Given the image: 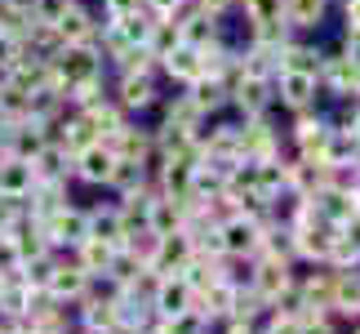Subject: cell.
<instances>
[{"mask_svg": "<svg viewBox=\"0 0 360 334\" xmlns=\"http://www.w3.org/2000/svg\"><path fill=\"white\" fill-rule=\"evenodd\" d=\"M329 183V165L321 156H285V187L289 192H298V197H311L316 187H325Z\"/></svg>", "mask_w": 360, "mask_h": 334, "instance_id": "10", "label": "cell"}, {"mask_svg": "<svg viewBox=\"0 0 360 334\" xmlns=\"http://www.w3.org/2000/svg\"><path fill=\"white\" fill-rule=\"evenodd\" d=\"M138 9H147L143 0H103V18L107 23H120V18H129V13H138Z\"/></svg>", "mask_w": 360, "mask_h": 334, "instance_id": "38", "label": "cell"}, {"mask_svg": "<svg viewBox=\"0 0 360 334\" xmlns=\"http://www.w3.org/2000/svg\"><path fill=\"white\" fill-rule=\"evenodd\" d=\"M67 5H72V0H27V9H32V18L36 23H58L63 13H67Z\"/></svg>", "mask_w": 360, "mask_h": 334, "instance_id": "37", "label": "cell"}, {"mask_svg": "<svg viewBox=\"0 0 360 334\" xmlns=\"http://www.w3.org/2000/svg\"><path fill=\"white\" fill-rule=\"evenodd\" d=\"M160 120H169V125H183V130H196V125L205 120L200 116V107L196 103H191V94L183 89V94H174V99H165V94H160Z\"/></svg>", "mask_w": 360, "mask_h": 334, "instance_id": "27", "label": "cell"}, {"mask_svg": "<svg viewBox=\"0 0 360 334\" xmlns=\"http://www.w3.org/2000/svg\"><path fill=\"white\" fill-rule=\"evenodd\" d=\"M218 232H223V249H227L231 259H249L258 249V236H262V228H258V223H249L245 214L223 218V223H218Z\"/></svg>", "mask_w": 360, "mask_h": 334, "instance_id": "14", "label": "cell"}, {"mask_svg": "<svg viewBox=\"0 0 360 334\" xmlns=\"http://www.w3.org/2000/svg\"><path fill=\"white\" fill-rule=\"evenodd\" d=\"M116 107L124 116H138V111H151L160 103V85H156V72H124L112 89Z\"/></svg>", "mask_w": 360, "mask_h": 334, "instance_id": "3", "label": "cell"}, {"mask_svg": "<svg viewBox=\"0 0 360 334\" xmlns=\"http://www.w3.org/2000/svg\"><path fill=\"white\" fill-rule=\"evenodd\" d=\"M321 58H325V54L316 45H307V40H298V36H289L281 45V72H307V76H316V72H321Z\"/></svg>", "mask_w": 360, "mask_h": 334, "instance_id": "20", "label": "cell"}, {"mask_svg": "<svg viewBox=\"0 0 360 334\" xmlns=\"http://www.w3.org/2000/svg\"><path fill=\"white\" fill-rule=\"evenodd\" d=\"M245 9V23L249 27H276L285 23V0H236Z\"/></svg>", "mask_w": 360, "mask_h": 334, "instance_id": "32", "label": "cell"}, {"mask_svg": "<svg viewBox=\"0 0 360 334\" xmlns=\"http://www.w3.org/2000/svg\"><path fill=\"white\" fill-rule=\"evenodd\" d=\"M227 107H236V116L240 120H254L262 116V111H271L276 107V94H271V80H254V76H245L236 89H231V103Z\"/></svg>", "mask_w": 360, "mask_h": 334, "instance_id": "12", "label": "cell"}, {"mask_svg": "<svg viewBox=\"0 0 360 334\" xmlns=\"http://www.w3.org/2000/svg\"><path fill=\"white\" fill-rule=\"evenodd\" d=\"M191 254H196V249H191V236L187 232H169V236H160V245H156V254H151L147 268L156 276H178L187 268Z\"/></svg>", "mask_w": 360, "mask_h": 334, "instance_id": "13", "label": "cell"}, {"mask_svg": "<svg viewBox=\"0 0 360 334\" xmlns=\"http://www.w3.org/2000/svg\"><path fill=\"white\" fill-rule=\"evenodd\" d=\"M53 32L63 36V45H98L103 23H98V13H89L80 0H72V5H67V13L53 23Z\"/></svg>", "mask_w": 360, "mask_h": 334, "instance_id": "9", "label": "cell"}, {"mask_svg": "<svg viewBox=\"0 0 360 334\" xmlns=\"http://www.w3.org/2000/svg\"><path fill=\"white\" fill-rule=\"evenodd\" d=\"M32 295H36V290H32V285H22L18 276H13V281H5V290H0V308H5L13 321H22L27 308H32Z\"/></svg>", "mask_w": 360, "mask_h": 334, "instance_id": "34", "label": "cell"}, {"mask_svg": "<svg viewBox=\"0 0 360 334\" xmlns=\"http://www.w3.org/2000/svg\"><path fill=\"white\" fill-rule=\"evenodd\" d=\"M223 334H262L254 321H223Z\"/></svg>", "mask_w": 360, "mask_h": 334, "instance_id": "43", "label": "cell"}, {"mask_svg": "<svg viewBox=\"0 0 360 334\" xmlns=\"http://www.w3.org/2000/svg\"><path fill=\"white\" fill-rule=\"evenodd\" d=\"M147 170L138 161H124V156H116V165H112V178H107V192H116V197H124V192H134L138 183H147Z\"/></svg>", "mask_w": 360, "mask_h": 334, "instance_id": "31", "label": "cell"}, {"mask_svg": "<svg viewBox=\"0 0 360 334\" xmlns=\"http://www.w3.org/2000/svg\"><path fill=\"white\" fill-rule=\"evenodd\" d=\"M85 290H89V272L80 268V263L72 254H58V263H53V272H49V285H45V295H53L58 303H80L85 299Z\"/></svg>", "mask_w": 360, "mask_h": 334, "instance_id": "7", "label": "cell"}, {"mask_svg": "<svg viewBox=\"0 0 360 334\" xmlns=\"http://www.w3.org/2000/svg\"><path fill=\"white\" fill-rule=\"evenodd\" d=\"M147 228L156 232V236H169V232H183V201H174V197H151L147 205Z\"/></svg>", "mask_w": 360, "mask_h": 334, "instance_id": "21", "label": "cell"}, {"mask_svg": "<svg viewBox=\"0 0 360 334\" xmlns=\"http://www.w3.org/2000/svg\"><path fill=\"white\" fill-rule=\"evenodd\" d=\"M342 23L360 27V0H342Z\"/></svg>", "mask_w": 360, "mask_h": 334, "instance_id": "42", "label": "cell"}, {"mask_svg": "<svg viewBox=\"0 0 360 334\" xmlns=\"http://www.w3.org/2000/svg\"><path fill=\"white\" fill-rule=\"evenodd\" d=\"M356 151H360V138L352 134V130H329V138H325V147H321V161L325 165H347V161H356Z\"/></svg>", "mask_w": 360, "mask_h": 334, "instance_id": "29", "label": "cell"}, {"mask_svg": "<svg viewBox=\"0 0 360 334\" xmlns=\"http://www.w3.org/2000/svg\"><path fill=\"white\" fill-rule=\"evenodd\" d=\"M191 94V103L200 107V116H218V111H227V89L218 85L214 76H200V80H191V85H183Z\"/></svg>", "mask_w": 360, "mask_h": 334, "instance_id": "26", "label": "cell"}, {"mask_svg": "<svg viewBox=\"0 0 360 334\" xmlns=\"http://www.w3.org/2000/svg\"><path fill=\"white\" fill-rule=\"evenodd\" d=\"M36 187V170L22 156H0V197H27Z\"/></svg>", "mask_w": 360, "mask_h": 334, "instance_id": "19", "label": "cell"}, {"mask_svg": "<svg viewBox=\"0 0 360 334\" xmlns=\"http://www.w3.org/2000/svg\"><path fill=\"white\" fill-rule=\"evenodd\" d=\"M289 236H294L298 263H325L329 249H334V241H338V228L334 223H321V218H302V223L289 228Z\"/></svg>", "mask_w": 360, "mask_h": 334, "instance_id": "4", "label": "cell"}, {"mask_svg": "<svg viewBox=\"0 0 360 334\" xmlns=\"http://www.w3.org/2000/svg\"><path fill=\"white\" fill-rule=\"evenodd\" d=\"M294 281L302 290L307 312H329V299H334V268H325V263H307V272H294Z\"/></svg>", "mask_w": 360, "mask_h": 334, "instance_id": "11", "label": "cell"}, {"mask_svg": "<svg viewBox=\"0 0 360 334\" xmlns=\"http://www.w3.org/2000/svg\"><path fill=\"white\" fill-rule=\"evenodd\" d=\"M191 308V285L183 281V276H160L156 295H151V312L160 316H174V312H187Z\"/></svg>", "mask_w": 360, "mask_h": 334, "instance_id": "17", "label": "cell"}, {"mask_svg": "<svg viewBox=\"0 0 360 334\" xmlns=\"http://www.w3.org/2000/svg\"><path fill=\"white\" fill-rule=\"evenodd\" d=\"M271 94H276V103L289 107V111H311L321 103V85H316V76H307V72H276Z\"/></svg>", "mask_w": 360, "mask_h": 334, "instance_id": "6", "label": "cell"}, {"mask_svg": "<svg viewBox=\"0 0 360 334\" xmlns=\"http://www.w3.org/2000/svg\"><path fill=\"white\" fill-rule=\"evenodd\" d=\"M143 268H147V263H143V259H134V254H129V249H124V245H120V249H116V254H112V268H107V276H116V281H120V285H129V281H134V276H138V272H143Z\"/></svg>", "mask_w": 360, "mask_h": 334, "instance_id": "36", "label": "cell"}, {"mask_svg": "<svg viewBox=\"0 0 360 334\" xmlns=\"http://www.w3.org/2000/svg\"><path fill=\"white\" fill-rule=\"evenodd\" d=\"M40 232H45V245L53 249V254H67V249H76V245L89 236V214H85V205L67 201L58 214H49L45 223H40Z\"/></svg>", "mask_w": 360, "mask_h": 334, "instance_id": "2", "label": "cell"}, {"mask_svg": "<svg viewBox=\"0 0 360 334\" xmlns=\"http://www.w3.org/2000/svg\"><path fill=\"white\" fill-rule=\"evenodd\" d=\"M32 170H36V178H67L72 183V151L63 143H45L32 156Z\"/></svg>", "mask_w": 360, "mask_h": 334, "instance_id": "25", "label": "cell"}, {"mask_svg": "<svg viewBox=\"0 0 360 334\" xmlns=\"http://www.w3.org/2000/svg\"><path fill=\"white\" fill-rule=\"evenodd\" d=\"M103 54L98 45H63L58 54L49 58V76L63 94L72 85H89V80H103Z\"/></svg>", "mask_w": 360, "mask_h": 334, "instance_id": "1", "label": "cell"}, {"mask_svg": "<svg viewBox=\"0 0 360 334\" xmlns=\"http://www.w3.org/2000/svg\"><path fill=\"white\" fill-rule=\"evenodd\" d=\"M156 72H160V76H169L174 85H191V80H200V76H205V72H200V54L191 49V45H174V49L156 63Z\"/></svg>", "mask_w": 360, "mask_h": 334, "instance_id": "15", "label": "cell"}, {"mask_svg": "<svg viewBox=\"0 0 360 334\" xmlns=\"http://www.w3.org/2000/svg\"><path fill=\"white\" fill-rule=\"evenodd\" d=\"M338 232H342V236H347V241H352V245L360 249V214H352V218H347V223H342V228H338Z\"/></svg>", "mask_w": 360, "mask_h": 334, "instance_id": "41", "label": "cell"}, {"mask_svg": "<svg viewBox=\"0 0 360 334\" xmlns=\"http://www.w3.org/2000/svg\"><path fill=\"white\" fill-rule=\"evenodd\" d=\"M329 116L321 107H311V111H294V130H289V143H294L298 156H321V147H325V138H329Z\"/></svg>", "mask_w": 360, "mask_h": 334, "instance_id": "8", "label": "cell"}, {"mask_svg": "<svg viewBox=\"0 0 360 334\" xmlns=\"http://www.w3.org/2000/svg\"><path fill=\"white\" fill-rule=\"evenodd\" d=\"M156 330L160 334H210L214 326L205 321V316L196 312V308H187V312H174V316H160L156 321Z\"/></svg>", "mask_w": 360, "mask_h": 334, "instance_id": "33", "label": "cell"}, {"mask_svg": "<svg viewBox=\"0 0 360 334\" xmlns=\"http://www.w3.org/2000/svg\"><path fill=\"white\" fill-rule=\"evenodd\" d=\"M267 316V299L258 295L254 285H236V299H231V312H227V321H262Z\"/></svg>", "mask_w": 360, "mask_h": 334, "instance_id": "30", "label": "cell"}, {"mask_svg": "<svg viewBox=\"0 0 360 334\" xmlns=\"http://www.w3.org/2000/svg\"><path fill=\"white\" fill-rule=\"evenodd\" d=\"M342 58H347V63H356L360 67V27H347V36H342Z\"/></svg>", "mask_w": 360, "mask_h": 334, "instance_id": "39", "label": "cell"}, {"mask_svg": "<svg viewBox=\"0 0 360 334\" xmlns=\"http://www.w3.org/2000/svg\"><path fill=\"white\" fill-rule=\"evenodd\" d=\"M5 334H36V330H32V326H22V321H18V326H9Z\"/></svg>", "mask_w": 360, "mask_h": 334, "instance_id": "44", "label": "cell"}, {"mask_svg": "<svg viewBox=\"0 0 360 334\" xmlns=\"http://www.w3.org/2000/svg\"><path fill=\"white\" fill-rule=\"evenodd\" d=\"M112 165H116V151L107 147V143H85L80 151H72V183L107 187V178H112Z\"/></svg>", "mask_w": 360, "mask_h": 334, "instance_id": "5", "label": "cell"}, {"mask_svg": "<svg viewBox=\"0 0 360 334\" xmlns=\"http://www.w3.org/2000/svg\"><path fill=\"white\" fill-rule=\"evenodd\" d=\"M294 263H276V259H254V290L262 299H276L281 290L294 281Z\"/></svg>", "mask_w": 360, "mask_h": 334, "instance_id": "18", "label": "cell"}, {"mask_svg": "<svg viewBox=\"0 0 360 334\" xmlns=\"http://www.w3.org/2000/svg\"><path fill=\"white\" fill-rule=\"evenodd\" d=\"M67 334H85V330H80V326H72V330H67Z\"/></svg>", "mask_w": 360, "mask_h": 334, "instance_id": "45", "label": "cell"}, {"mask_svg": "<svg viewBox=\"0 0 360 334\" xmlns=\"http://www.w3.org/2000/svg\"><path fill=\"white\" fill-rule=\"evenodd\" d=\"M329 13V0H285V27L289 32H316Z\"/></svg>", "mask_w": 360, "mask_h": 334, "instance_id": "22", "label": "cell"}, {"mask_svg": "<svg viewBox=\"0 0 360 334\" xmlns=\"http://www.w3.org/2000/svg\"><path fill=\"white\" fill-rule=\"evenodd\" d=\"M85 214H89V236L112 241V245H124V223H120L116 201L112 205H85Z\"/></svg>", "mask_w": 360, "mask_h": 334, "instance_id": "24", "label": "cell"}, {"mask_svg": "<svg viewBox=\"0 0 360 334\" xmlns=\"http://www.w3.org/2000/svg\"><path fill=\"white\" fill-rule=\"evenodd\" d=\"M174 45H183V32H178V23H174V18H151V32H147V40H143V49L160 63Z\"/></svg>", "mask_w": 360, "mask_h": 334, "instance_id": "28", "label": "cell"}, {"mask_svg": "<svg viewBox=\"0 0 360 334\" xmlns=\"http://www.w3.org/2000/svg\"><path fill=\"white\" fill-rule=\"evenodd\" d=\"M120 245H112V241H98V236H85V241H80L76 249H67V254H72L80 268H85L89 276H98V272H107L112 268V254H116Z\"/></svg>", "mask_w": 360, "mask_h": 334, "instance_id": "23", "label": "cell"}, {"mask_svg": "<svg viewBox=\"0 0 360 334\" xmlns=\"http://www.w3.org/2000/svg\"><path fill=\"white\" fill-rule=\"evenodd\" d=\"M53 263H58V254H40V259H27V263H18V281L22 285H32V290H45L49 285V272H53Z\"/></svg>", "mask_w": 360, "mask_h": 334, "instance_id": "35", "label": "cell"}, {"mask_svg": "<svg viewBox=\"0 0 360 334\" xmlns=\"http://www.w3.org/2000/svg\"><path fill=\"white\" fill-rule=\"evenodd\" d=\"M143 5H147V13H156V18H169V13H178L187 0H143Z\"/></svg>", "mask_w": 360, "mask_h": 334, "instance_id": "40", "label": "cell"}, {"mask_svg": "<svg viewBox=\"0 0 360 334\" xmlns=\"http://www.w3.org/2000/svg\"><path fill=\"white\" fill-rule=\"evenodd\" d=\"M329 312L342 316V321H360V268L334 272V299H329Z\"/></svg>", "mask_w": 360, "mask_h": 334, "instance_id": "16", "label": "cell"}, {"mask_svg": "<svg viewBox=\"0 0 360 334\" xmlns=\"http://www.w3.org/2000/svg\"><path fill=\"white\" fill-rule=\"evenodd\" d=\"M352 334H360V321H352Z\"/></svg>", "mask_w": 360, "mask_h": 334, "instance_id": "47", "label": "cell"}, {"mask_svg": "<svg viewBox=\"0 0 360 334\" xmlns=\"http://www.w3.org/2000/svg\"><path fill=\"white\" fill-rule=\"evenodd\" d=\"M5 281H9V276H5V272H0V290H5Z\"/></svg>", "mask_w": 360, "mask_h": 334, "instance_id": "46", "label": "cell"}]
</instances>
